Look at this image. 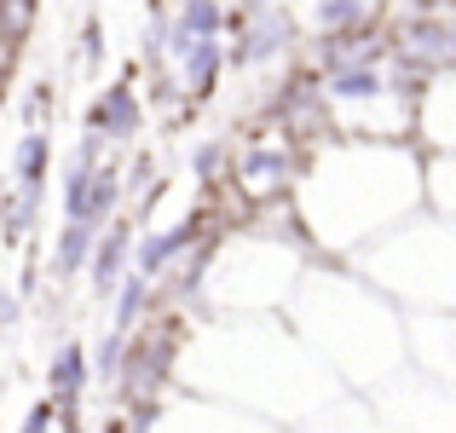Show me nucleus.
<instances>
[{"label": "nucleus", "mask_w": 456, "mask_h": 433, "mask_svg": "<svg viewBox=\"0 0 456 433\" xmlns=\"http://www.w3.org/2000/svg\"><path fill=\"white\" fill-rule=\"evenodd\" d=\"M145 122H151V104H145V93H139L134 76L104 81V87L87 99V116H81V127H87V134H99L110 151H122V144H139Z\"/></svg>", "instance_id": "obj_6"}, {"label": "nucleus", "mask_w": 456, "mask_h": 433, "mask_svg": "<svg viewBox=\"0 0 456 433\" xmlns=\"http://www.w3.org/2000/svg\"><path fill=\"white\" fill-rule=\"evenodd\" d=\"M76 64H81V69H99V64H104V23H99V18H81V35H76Z\"/></svg>", "instance_id": "obj_17"}, {"label": "nucleus", "mask_w": 456, "mask_h": 433, "mask_svg": "<svg viewBox=\"0 0 456 433\" xmlns=\"http://www.w3.org/2000/svg\"><path fill=\"white\" fill-rule=\"evenodd\" d=\"M358 255L387 295L422 300V306H456V237L439 225H404L381 243L370 237Z\"/></svg>", "instance_id": "obj_4"}, {"label": "nucleus", "mask_w": 456, "mask_h": 433, "mask_svg": "<svg viewBox=\"0 0 456 433\" xmlns=\"http://www.w3.org/2000/svg\"><path fill=\"white\" fill-rule=\"evenodd\" d=\"M104 225L99 220H81V214H58V232H53V249H46V278L53 283H69L87 272L93 260V243H99Z\"/></svg>", "instance_id": "obj_8"}, {"label": "nucleus", "mask_w": 456, "mask_h": 433, "mask_svg": "<svg viewBox=\"0 0 456 433\" xmlns=\"http://www.w3.org/2000/svg\"><path fill=\"white\" fill-rule=\"evenodd\" d=\"M53 104H58V87H53V76H41V81L29 87V99H23V122H29V127H46Z\"/></svg>", "instance_id": "obj_18"}, {"label": "nucleus", "mask_w": 456, "mask_h": 433, "mask_svg": "<svg viewBox=\"0 0 456 433\" xmlns=\"http://www.w3.org/2000/svg\"><path fill=\"white\" fill-rule=\"evenodd\" d=\"M53 156H58L53 127H23V139L12 144V162H6L12 185H23V191H53Z\"/></svg>", "instance_id": "obj_10"}, {"label": "nucleus", "mask_w": 456, "mask_h": 433, "mask_svg": "<svg viewBox=\"0 0 456 433\" xmlns=\"http://www.w3.org/2000/svg\"><path fill=\"white\" fill-rule=\"evenodd\" d=\"M6 76H12V69H6V64H0V104H6Z\"/></svg>", "instance_id": "obj_19"}, {"label": "nucleus", "mask_w": 456, "mask_h": 433, "mask_svg": "<svg viewBox=\"0 0 456 433\" xmlns=\"http://www.w3.org/2000/svg\"><path fill=\"white\" fill-rule=\"evenodd\" d=\"M289 318L301 323L312 353L346 370L353 381H376L404 358L399 347V318L370 295L364 283L341 278V272H301L289 295Z\"/></svg>", "instance_id": "obj_3"}, {"label": "nucleus", "mask_w": 456, "mask_h": 433, "mask_svg": "<svg viewBox=\"0 0 456 433\" xmlns=\"http://www.w3.org/2000/svg\"><path fill=\"white\" fill-rule=\"evenodd\" d=\"M295 46V18L272 0H237L225 6V64L232 69H260L278 64Z\"/></svg>", "instance_id": "obj_5"}, {"label": "nucleus", "mask_w": 456, "mask_h": 433, "mask_svg": "<svg viewBox=\"0 0 456 433\" xmlns=\"http://www.w3.org/2000/svg\"><path fill=\"white\" fill-rule=\"evenodd\" d=\"M134 243H139V220L134 214H110L104 220V232H99V243H93V260H87V289H93V300H110V289L134 272Z\"/></svg>", "instance_id": "obj_7"}, {"label": "nucleus", "mask_w": 456, "mask_h": 433, "mask_svg": "<svg viewBox=\"0 0 456 433\" xmlns=\"http://www.w3.org/2000/svg\"><path fill=\"white\" fill-rule=\"evenodd\" d=\"M174 41H202V35H225V6L220 0H174Z\"/></svg>", "instance_id": "obj_13"}, {"label": "nucleus", "mask_w": 456, "mask_h": 433, "mask_svg": "<svg viewBox=\"0 0 456 433\" xmlns=\"http://www.w3.org/2000/svg\"><path fill=\"white\" fill-rule=\"evenodd\" d=\"M179 376L197 393L232 399L255 416H312L335 381L306 335L278 323L272 312H191Z\"/></svg>", "instance_id": "obj_1"}, {"label": "nucleus", "mask_w": 456, "mask_h": 433, "mask_svg": "<svg viewBox=\"0 0 456 433\" xmlns=\"http://www.w3.org/2000/svg\"><path fill=\"white\" fill-rule=\"evenodd\" d=\"M46 393H53L58 404H81L93 393V347L87 341L64 335V341L53 347V358H46Z\"/></svg>", "instance_id": "obj_9"}, {"label": "nucleus", "mask_w": 456, "mask_h": 433, "mask_svg": "<svg viewBox=\"0 0 456 433\" xmlns=\"http://www.w3.org/2000/svg\"><path fill=\"white\" fill-rule=\"evenodd\" d=\"M41 197L46 191L6 185V197H0V243L6 249H23L35 237V225H41Z\"/></svg>", "instance_id": "obj_12"}, {"label": "nucleus", "mask_w": 456, "mask_h": 433, "mask_svg": "<svg viewBox=\"0 0 456 433\" xmlns=\"http://www.w3.org/2000/svg\"><path fill=\"white\" fill-rule=\"evenodd\" d=\"M416 191H422V174L411 156L353 134V144H323L306 156L295 179V214L312 249L358 255L370 237L393 232L416 208Z\"/></svg>", "instance_id": "obj_2"}, {"label": "nucleus", "mask_w": 456, "mask_h": 433, "mask_svg": "<svg viewBox=\"0 0 456 433\" xmlns=\"http://www.w3.org/2000/svg\"><path fill=\"white\" fill-rule=\"evenodd\" d=\"M122 353H127V330H104L99 347H93V388H116V376H122Z\"/></svg>", "instance_id": "obj_16"}, {"label": "nucleus", "mask_w": 456, "mask_h": 433, "mask_svg": "<svg viewBox=\"0 0 456 433\" xmlns=\"http://www.w3.org/2000/svg\"><path fill=\"white\" fill-rule=\"evenodd\" d=\"M104 306H110V323H116V330H139V323L162 306V295H156V283L145 278V272H127V278L110 289V300H104Z\"/></svg>", "instance_id": "obj_11"}, {"label": "nucleus", "mask_w": 456, "mask_h": 433, "mask_svg": "<svg viewBox=\"0 0 456 433\" xmlns=\"http://www.w3.org/2000/svg\"><path fill=\"white\" fill-rule=\"evenodd\" d=\"M167 46H174V12L167 6H151L145 29H139V64H145V76L167 64Z\"/></svg>", "instance_id": "obj_15"}, {"label": "nucleus", "mask_w": 456, "mask_h": 433, "mask_svg": "<svg viewBox=\"0 0 456 433\" xmlns=\"http://www.w3.org/2000/svg\"><path fill=\"white\" fill-rule=\"evenodd\" d=\"M35 18H41V0H0V64L12 69V58L23 53Z\"/></svg>", "instance_id": "obj_14"}]
</instances>
